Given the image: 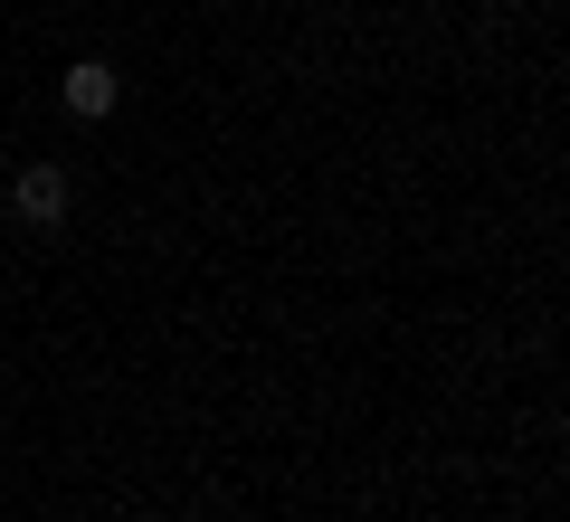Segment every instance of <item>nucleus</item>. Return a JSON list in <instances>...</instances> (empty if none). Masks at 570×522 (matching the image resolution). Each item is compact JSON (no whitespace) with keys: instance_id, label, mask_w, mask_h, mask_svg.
<instances>
[{"instance_id":"f03ea898","label":"nucleus","mask_w":570,"mask_h":522,"mask_svg":"<svg viewBox=\"0 0 570 522\" xmlns=\"http://www.w3.org/2000/svg\"><path fill=\"white\" fill-rule=\"evenodd\" d=\"M58 96H67V115H77V124H105V115H115V67H105V58H77V67L58 77Z\"/></svg>"},{"instance_id":"f257e3e1","label":"nucleus","mask_w":570,"mask_h":522,"mask_svg":"<svg viewBox=\"0 0 570 522\" xmlns=\"http://www.w3.org/2000/svg\"><path fill=\"white\" fill-rule=\"evenodd\" d=\"M10 209H20L29 228H58L67 219V171H58V161H29L20 181H10Z\"/></svg>"}]
</instances>
